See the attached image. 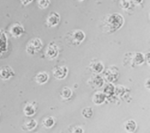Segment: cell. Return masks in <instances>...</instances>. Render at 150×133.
I'll list each match as a JSON object with an SVG mask.
<instances>
[{"label":"cell","instance_id":"7a4b0ae2","mask_svg":"<svg viewBox=\"0 0 150 133\" xmlns=\"http://www.w3.org/2000/svg\"><path fill=\"white\" fill-rule=\"evenodd\" d=\"M124 66L130 68H135L145 62L144 55L141 52H127L124 55Z\"/></svg>","mask_w":150,"mask_h":133},{"label":"cell","instance_id":"4316f807","mask_svg":"<svg viewBox=\"0 0 150 133\" xmlns=\"http://www.w3.org/2000/svg\"><path fill=\"white\" fill-rule=\"evenodd\" d=\"M144 57H145V62L146 61L147 65H149V52H147L145 55H144Z\"/></svg>","mask_w":150,"mask_h":133},{"label":"cell","instance_id":"d6986e66","mask_svg":"<svg viewBox=\"0 0 150 133\" xmlns=\"http://www.w3.org/2000/svg\"><path fill=\"white\" fill-rule=\"evenodd\" d=\"M137 128V124L134 120H128L124 124V129L129 133L134 132Z\"/></svg>","mask_w":150,"mask_h":133},{"label":"cell","instance_id":"44dd1931","mask_svg":"<svg viewBox=\"0 0 150 133\" xmlns=\"http://www.w3.org/2000/svg\"><path fill=\"white\" fill-rule=\"evenodd\" d=\"M81 114L83 117L85 118H90L93 115V109L91 107H84V109L82 110Z\"/></svg>","mask_w":150,"mask_h":133},{"label":"cell","instance_id":"ffe728a7","mask_svg":"<svg viewBox=\"0 0 150 133\" xmlns=\"http://www.w3.org/2000/svg\"><path fill=\"white\" fill-rule=\"evenodd\" d=\"M38 125V122L35 119H28L24 122L23 125V128L27 131L34 130Z\"/></svg>","mask_w":150,"mask_h":133},{"label":"cell","instance_id":"f1b7e54d","mask_svg":"<svg viewBox=\"0 0 150 133\" xmlns=\"http://www.w3.org/2000/svg\"><path fill=\"white\" fill-rule=\"evenodd\" d=\"M145 86L146 87V88H147L148 90H149V79H147V81H146V83H145Z\"/></svg>","mask_w":150,"mask_h":133},{"label":"cell","instance_id":"83f0119b","mask_svg":"<svg viewBox=\"0 0 150 133\" xmlns=\"http://www.w3.org/2000/svg\"><path fill=\"white\" fill-rule=\"evenodd\" d=\"M32 1L33 0H21V2L22 3L23 6H28V5L30 4Z\"/></svg>","mask_w":150,"mask_h":133},{"label":"cell","instance_id":"e0dca14e","mask_svg":"<svg viewBox=\"0 0 150 133\" xmlns=\"http://www.w3.org/2000/svg\"><path fill=\"white\" fill-rule=\"evenodd\" d=\"M73 92L71 90V89L69 88L68 86H64L62 90H61L59 95H60L61 98L64 100H70L71 97H72Z\"/></svg>","mask_w":150,"mask_h":133},{"label":"cell","instance_id":"2e32d148","mask_svg":"<svg viewBox=\"0 0 150 133\" xmlns=\"http://www.w3.org/2000/svg\"><path fill=\"white\" fill-rule=\"evenodd\" d=\"M114 89L115 86H113L112 83H108L105 84V86L103 88V93L105 94L106 99L114 95Z\"/></svg>","mask_w":150,"mask_h":133},{"label":"cell","instance_id":"9c48e42d","mask_svg":"<svg viewBox=\"0 0 150 133\" xmlns=\"http://www.w3.org/2000/svg\"><path fill=\"white\" fill-rule=\"evenodd\" d=\"M88 68L89 69L95 74H100L104 70V65H103V62L97 58H94L93 60H91L89 64Z\"/></svg>","mask_w":150,"mask_h":133},{"label":"cell","instance_id":"ac0fdd59","mask_svg":"<svg viewBox=\"0 0 150 133\" xmlns=\"http://www.w3.org/2000/svg\"><path fill=\"white\" fill-rule=\"evenodd\" d=\"M56 124V118L52 116H48L42 120V125L46 128H52Z\"/></svg>","mask_w":150,"mask_h":133},{"label":"cell","instance_id":"52a82bcc","mask_svg":"<svg viewBox=\"0 0 150 133\" xmlns=\"http://www.w3.org/2000/svg\"><path fill=\"white\" fill-rule=\"evenodd\" d=\"M88 84L91 86L92 89H100L104 85V79L101 77L98 74L92 75L90 79L88 80Z\"/></svg>","mask_w":150,"mask_h":133},{"label":"cell","instance_id":"277c9868","mask_svg":"<svg viewBox=\"0 0 150 133\" xmlns=\"http://www.w3.org/2000/svg\"><path fill=\"white\" fill-rule=\"evenodd\" d=\"M43 48V43L39 37H35L28 42L26 47V51L30 55H35Z\"/></svg>","mask_w":150,"mask_h":133},{"label":"cell","instance_id":"3957f363","mask_svg":"<svg viewBox=\"0 0 150 133\" xmlns=\"http://www.w3.org/2000/svg\"><path fill=\"white\" fill-rule=\"evenodd\" d=\"M85 38V34L81 30H73L67 33L66 41L71 46H78Z\"/></svg>","mask_w":150,"mask_h":133},{"label":"cell","instance_id":"5b68a950","mask_svg":"<svg viewBox=\"0 0 150 133\" xmlns=\"http://www.w3.org/2000/svg\"><path fill=\"white\" fill-rule=\"evenodd\" d=\"M119 69L115 65H111L108 67L103 74V79L107 83H112L117 81L119 79Z\"/></svg>","mask_w":150,"mask_h":133},{"label":"cell","instance_id":"d4e9b609","mask_svg":"<svg viewBox=\"0 0 150 133\" xmlns=\"http://www.w3.org/2000/svg\"><path fill=\"white\" fill-rule=\"evenodd\" d=\"M70 132L74 133H82L84 132V130L80 126H75V127H74L72 130H70Z\"/></svg>","mask_w":150,"mask_h":133},{"label":"cell","instance_id":"30bf717a","mask_svg":"<svg viewBox=\"0 0 150 133\" xmlns=\"http://www.w3.org/2000/svg\"><path fill=\"white\" fill-rule=\"evenodd\" d=\"M60 21V16L56 12H52L46 18V25L49 27H54L59 24Z\"/></svg>","mask_w":150,"mask_h":133},{"label":"cell","instance_id":"cb8c5ba5","mask_svg":"<svg viewBox=\"0 0 150 133\" xmlns=\"http://www.w3.org/2000/svg\"><path fill=\"white\" fill-rule=\"evenodd\" d=\"M131 6L130 0H120V6L122 9H129Z\"/></svg>","mask_w":150,"mask_h":133},{"label":"cell","instance_id":"9a60e30c","mask_svg":"<svg viewBox=\"0 0 150 133\" xmlns=\"http://www.w3.org/2000/svg\"><path fill=\"white\" fill-rule=\"evenodd\" d=\"M106 100L105 94L101 92V91H97L96 93H94L93 97H92V101L96 105H100L102 104L105 102Z\"/></svg>","mask_w":150,"mask_h":133},{"label":"cell","instance_id":"5bb4252c","mask_svg":"<svg viewBox=\"0 0 150 133\" xmlns=\"http://www.w3.org/2000/svg\"><path fill=\"white\" fill-rule=\"evenodd\" d=\"M49 76L46 72H40L35 75V83L39 85H43V84L46 83L47 82L49 81Z\"/></svg>","mask_w":150,"mask_h":133},{"label":"cell","instance_id":"484cf974","mask_svg":"<svg viewBox=\"0 0 150 133\" xmlns=\"http://www.w3.org/2000/svg\"><path fill=\"white\" fill-rule=\"evenodd\" d=\"M143 0H130V2L132 4L135 5V6H138V5H140L142 2Z\"/></svg>","mask_w":150,"mask_h":133},{"label":"cell","instance_id":"8992f818","mask_svg":"<svg viewBox=\"0 0 150 133\" xmlns=\"http://www.w3.org/2000/svg\"><path fill=\"white\" fill-rule=\"evenodd\" d=\"M59 50L57 44L53 41L49 43L45 50V57L49 58V60H52L59 55Z\"/></svg>","mask_w":150,"mask_h":133},{"label":"cell","instance_id":"6da1fadb","mask_svg":"<svg viewBox=\"0 0 150 133\" xmlns=\"http://www.w3.org/2000/svg\"><path fill=\"white\" fill-rule=\"evenodd\" d=\"M124 17L119 13L109 14L103 21V31L108 34L117 31L124 25Z\"/></svg>","mask_w":150,"mask_h":133},{"label":"cell","instance_id":"603a6c76","mask_svg":"<svg viewBox=\"0 0 150 133\" xmlns=\"http://www.w3.org/2000/svg\"><path fill=\"white\" fill-rule=\"evenodd\" d=\"M50 5V0H38V6L40 9H45Z\"/></svg>","mask_w":150,"mask_h":133},{"label":"cell","instance_id":"ba28073f","mask_svg":"<svg viewBox=\"0 0 150 133\" xmlns=\"http://www.w3.org/2000/svg\"><path fill=\"white\" fill-rule=\"evenodd\" d=\"M68 74V69L65 65H58L52 69V75L55 79L61 80L64 79Z\"/></svg>","mask_w":150,"mask_h":133},{"label":"cell","instance_id":"7c38bea8","mask_svg":"<svg viewBox=\"0 0 150 133\" xmlns=\"http://www.w3.org/2000/svg\"><path fill=\"white\" fill-rule=\"evenodd\" d=\"M23 114L27 117L34 116L36 112H37V104L34 102H30L26 104V105L23 107Z\"/></svg>","mask_w":150,"mask_h":133},{"label":"cell","instance_id":"4fadbf2b","mask_svg":"<svg viewBox=\"0 0 150 133\" xmlns=\"http://www.w3.org/2000/svg\"><path fill=\"white\" fill-rule=\"evenodd\" d=\"M25 29L20 23H15L10 28V34L13 37H19L23 34Z\"/></svg>","mask_w":150,"mask_h":133},{"label":"cell","instance_id":"f546056e","mask_svg":"<svg viewBox=\"0 0 150 133\" xmlns=\"http://www.w3.org/2000/svg\"><path fill=\"white\" fill-rule=\"evenodd\" d=\"M79 2H83V1H84V0H78Z\"/></svg>","mask_w":150,"mask_h":133},{"label":"cell","instance_id":"7402d4cb","mask_svg":"<svg viewBox=\"0 0 150 133\" xmlns=\"http://www.w3.org/2000/svg\"><path fill=\"white\" fill-rule=\"evenodd\" d=\"M126 92V88L123 86H117L114 89V95L117 97H122Z\"/></svg>","mask_w":150,"mask_h":133},{"label":"cell","instance_id":"8fae6325","mask_svg":"<svg viewBox=\"0 0 150 133\" xmlns=\"http://www.w3.org/2000/svg\"><path fill=\"white\" fill-rule=\"evenodd\" d=\"M15 76L14 70L9 65L2 66L0 68V78L2 80H8Z\"/></svg>","mask_w":150,"mask_h":133}]
</instances>
